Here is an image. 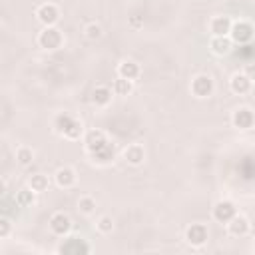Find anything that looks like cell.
Wrapping results in <instances>:
<instances>
[{
	"instance_id": "1",
	"label": "cell",
	"mask_w": 255,
	"mask_h": 255,
	"mask_svg": "<svg viewBox=\"0 0 255 255\" xmlns=\"http://www.w3.org/2000/svg\"><path fill=\"white\" fill-rule=\"evenodd\" d=\"M62 42H64V36L56 26H46L38 34V44L44 50H58L62 46Z\"/></svg>"
},
{
	"instance_id": "2",
	"label": "cell",
	"mask_w": 255,
	"mask_h": 255,
	"mask_svg": "<svg viewBox=\"0 0 255 255\" xmlns=\"http://www.w3.org/2000/svg\"><path fill=\"white\" fill-rule=\"evenodd\" d=\"M213 80H211V76H207V74H199V76H195L193 80H191V86H189V90H191V94L195 96V98H199V100H203V98H209L211 94H213Z\"/></svg>"
},
{
	"instance_id": "3",
	"label": "cell",
	"mask_w": 255,
	"mask_h": 255,
	"mask_svg": "<svg viewBox=\"0 0 255 255\" xmlns=\"http://www.w3.org/2000/svg\"><path fill=\"white\" fill-rule=\"evenodd\" d=\"M253 26L249 24V22H245V20H239V22H233V26H231V32H229V38H231V42H235V44H247L251 38H253Z\"/></svg>"
},
{
	"instance_id": "4",
	"label": "cell",
	"mask_w": 255,
	"mask_h": 255,
	"mask_svg": "<svg viewBox=\"0 0 255 255\" xmlns=\"http://www.w3.org/2000/svg\"><path fill=\"white\" fill-rule=\"evenodd\" d=\"M207 235H209V231H207V227L203 223H191L185 229V241L189 245H193V247H201L207 241Z\"/></svg>"
},
{
	"instance_id": "5",
	"label": "cell",
	"mask_w": 255,
	"mask_h": 255,
	"mask_svg": "<svg viewBox=\"0 0 255 255\" xmlns=\"http://www.w3.org/2000/svg\"><path fill=\"white\" fill-rule=\"evenodd\" d=\"M36 18H38L44 26H56V22L60 20V10H58L56 4L46 2V4L38 6V10H36Z\"/></svg>"
},
{
	"instance_id": "6",
	"label": "cell",
	"mask_w": 255,
	"mask_h": 255,
	"mask_svg": "<svg viewBox=\"0 0 255 255\" xmlns=\"http://www.w3.org/2000/svg\"><path fill=\"white\" fill-rule=\"evenodd\" d=\"M225 225H227L229 235H233V237H243V235H247V233H249V227H251L249 219H247L245 215H241V213H235Z\"/></svg>"
},
{
	"instance_id": "7",
	"label": "cell",
	"mask_w": 255,
	"mask_h": 255,
	"mask_svg": "<svg viewBox=\"0 0 255 255\" xmlns=\"http://www.w3.org/2000/svg\"><path fill=\"white\" fill-rule=\"evenodd\" d=\"M233 126L239 128V129H251L253 124H255V114L249 110V108H237L233 112V118H231Z\"/></svg>"
},
{
	"instance_id": "8",
	"label": "cell",
	"mask_w": 255,
	"mask_h": 255,
	"mask_svg": "<svg viewBox=\"0 0 255 255\" xmlns=\"http://www.w3.org/2000/svg\"><path fill=\"white\" fill-rule=\"evenodd\" d=\"M235 213H237L235 205L231 201H227V199H221V201H217L213 205V219L219 221V223H227Z\"/></svg>"
},
{
	"instance_id": "9",
	"label": "cell",
	"mask_w": 255,
	"mask_h": 255,
	"mask_svg": "<svg viewBox=\"0 0 255 255\" xmlns=\"http://www.w3.org/2000/svg\"><path fill=\"white\" fill-rule=\"evenodd\" d=\"M84 143H86L88 153H94L96 149H100L102 145L108 143V137H106V133H104L102 129H90V131H86V135H84Z\"/></svg>"
},
{
	"instance_id": "10",
	"label": "cell",
	"mask_w": 255,
	"mask_h": 255,
	"mask_svg": "<svg viewBox=\"0 0 255 255\" xmlns=\"http://www.w3.org/2000/svg\"><path fill=\"white\" fill-rule=\"evenodd\" d=\"M50 229H52V233H56V235L62 237V235H66L72 229V221H70V217L66 213L58 211V213H54L50 217Z\"/></svg>"
},
{
	"instance_id": "11",
	"label": "cell",
	"mask_w": 255,
	"mask_h": 255,
	"mask_svg": "<svg viewBox=\"0 0 255 255\" xmlns=\"http://www.w3.org/2000/svg\"><path fill=\"white\" fill-rule=\"evenodd\" d=\"M231 26H233L231 18H227V16H213L211 22H209V32H211V36H229Z\"/></svg>"
},
{
	"instance_id": "12",
	"label": "cell",
	"mask_w": 255,
	"mask_h": 255,
	"mask_svg": "<svg viewBox=\"0 0 255 255\" xmlns=\"http://www.w3.org/2000/svg\"><path fill=\"white\" fill-rule=\"evenodd\" d=\"M122 155H124V159H126L129 165H139V163H143V159H145V149H143L141 143H129V145L122 151Z\"/></svg>"
},
{
	"instance_id": "13",
	"label": "cell",
	"mask_w": 255,
	"mask_h": 255,
	"mask_svg": "<svg viewBox=\"0 0 255 255\" xmlns=\"http://www.w3.org/2000/svg\"><path fill=\"white\" fill-rule=\"evenodd\" d=\"M231 46H233V42H231L229 36H211V40H209V50H211L215 56H225V54H229V52H231Z\"/></svg>"
},
{
	"instance_id": "14",
	"label": "cell",
	"mask_w": 255,
	"mask_h": 255,
	"mask_svg": "<svg viewBox=\"0 0 255 255\" xmlns=\"http://www.w3.org/2000/svg\"><path fill=\"white\" fill-rule=\"evenodd\" d=\"M76 171L72 169V167H68V165H64V167H60L56 173H54V181H56V185L58 187H64V189H68V187H72L74 183H76Z\"/></svg>"
},
{
	"instance_id": "15",
	"label": "cell",
	"mask_w": 255,
	"mask_h": 255,
	"mask_svg": "<svg viewBox=\"0 0 255 255\" xmlns=\"http://www.w3.org/2000/svg\"><path fill=\"white\" fill-rule=\"evenodd\" d=\"M112 96H116L112 88H108V86H96L94 92H92V104H96L100 108H106L112 102Z\"/></svg>"
},
{
	"instance_id": "16",
	"label": "cell",
	"mask_w": 255,
	"mask_h": 255,
	"mask_svg": "<svg viewBox=\"0 0 255 255\" xmlns=\"http://www.w3.org/2000/svg\"><path fill=\"white\" fill-rule=\"evenodd\" d=\"M58 251H60V253H88V251H90V245L84 243V241L78 239V237H70V239H66V241L58 247Z\"/></svg>"
},
{
	"instance_id": "17",
	"label": "cell",
	"mask_w": 255,
	"mask_h": 255,
	"mask_svg": "<svg viewBox=\"0 0 255 255\" xmlns=\"http://www.w3.org/2000/svg\"><path fill=\"white\" fill-rule=\"evenodd\" d=\"M251 84H253V82H251L245 74H235V76L231 78V82H229V88H231L233 94L243 96V94H247V92L251 90Z\"/></svg>"
},
{
	"instance_id": "18",
	"label": "cell",
	"mask_w": 255,
	"mask_h": 255,
	"mask_svg": "<svg viewBox=\"0 0 255 255\" xmlns=\"http://www.w3.org/2000/svg\"><path fill=\"white\" fill-rule=\"evenodd\" d=\"M76 120H78V118H74L72 114L62 112V114H58V116L54 118V129H56L60 135H66V131L76 124Z\"/></svg>"
},
{
	"instance_id": "19",
	"label": "cell",
	"mask_w": 255,
	"mask_h": 255,
	"mask_svg": "<svg viewBox=\"0 0 255 255\" xmlns=\"http://www.w3.org/2000/svg\"><path fill=\"white\" fill-rule=\"evenodd\" d=\"M118 76L133 82V80L139 76V66H137L133 60H124V62L118 66Z\"/></svg>"
},
{
	"instance_id": "20",
	"label": "cell",
	"mask_w": 255,
	"mask_h": 255,
	"mask_svg": "<svg viewBox=\"0 0 255 255\" xmlns=\"http://www.w3.org/2000/svg\"><path fill=\"white\" fill-rule=\"evenodd\" d=\"M90 155H92V159H94V161H98V163L106 165V163H112V161H114L116 151H114V145L108 141L106 145H102L100 149H96V151H94V153H90Z\"/></svg>"
},
{
	"instance_id": "21",
	"label": "cell",
	"mask_w": 255,
	"mask_h": 255,
	"mask_svg": "<svg viewBox=\"0 0 255 255\" xmlns=\"http://www.w3.org/2000/svg\"><path fill=\"white\" fill-rule=\"evenodd\" d=\"M112 90H114L116 96H128L133 90V82L118 76V80H114V84H112Z\"/></svg>"
},
{
	"instance_id": "22",
	"label": "cell",
	"mask_w": 255,
	"mask_h": 255,
	"mask_svg": "<svg viewBox=\"0 0 255 255\" xmlns=\"http://www.w3.org/2000/svg\"><path fill=\"white\" fill-rule=\"evenodd\" d=\"M78 211L84 215H92L96 211V199L92 195H82L78 199Z\"/></svg>"
},
{
	"instance_id": "23",
	"label": "cell",
	"mask_w": 255,
	"mask_h": 255,
	"mask_svg": "<svg viewBox=\"0 0 255 255\" xmlns=\"http://www.w3.org/2000/svg\"><path fill=\"white\" fill-rule=\"evenodd\" d=\"M30 189H34L36 193L46 191V189H48V175H44V173L32 175V177H30Z\"/></svg>"
},
{
	"instance_id": "24",
	"label": "cell",
	"mask_w": 255,
	"mask_h": 255,
	"mask_svg": "<svg viewBox=\"0 0 255 255\" xmlns=\"http://www.w3.org/2000/svg\"><path fill=\"white\" fill-rule=\"evenodd\" d=\"M16 159H18L20 165H30V163L34 161V151H32V147H26V145L18 147V151H16Z\"/></svg>"
},
{
	"instance_id": "25",
	"label": "cell",
	"mask_w": 255,
	"mask_h": 255,
	"mask_svg": "<svg viewBox=\"0 0 255 255\" xmlns=\"http://www.w3.org/2000/svg\"><path fill=\"white\" fill-rule=\"evenodd\" d=\"M84 36L88 38V40H100L102 36H104V30H102V26L100 24H96V22H90L86 28H84Z\"/></svg>"
},
{
	"instance_id": "26",
	"label": "cell",
	"mask_w": 255,
	"mask_h": 255,
	"mask_svg": "<svg viewBox=\"0 0 255 255\" xmlns=\"http://www.w3.org/2000/svg\"><path fill=\"white\" fill-rule=\"evenodd\" d=\"M34 189H20L18 193H16V203L18 205H30V203H34Z\"/></svg>"
},
{
	"instance_id": "27",
	"label": "cell",
	"mask_w": 255,
	"mask_h": 255,
	"mask_svg": "<svg viewBox=\"0 0 255 255\" xmlns=\"http://www.w3.org/2000/svg\"><path fill=\"white\" fill-rule=\"evenodd\" d=\"M96 229H98L100 233H112V229H114V219H112L110 215H102V217L96 221Z\"/></svg>"
},
{
	"instance_id": "28",
	"label": "cell",
	"mask_w": 255,
	"mask_h": 255,
	"mask_svg": "<svg viewBox=\"0 0 255 255\" xmlns=\"http://www.w3.org/2000/svg\"><path fill=\"white\" fill-rule=\"evenodd\" d=\"M84 133V126H82V122L80 120H76V124L66 131V135L64 137H68V139H80V135Z\"/></svg>"
},
{
	"instance_id": "29",
	"label": "cell",
	"mask_w": 255,
	"mask_h": 255,
	"mask_svg": "<svg viewBox=\"0 0 255 255\" xmlns=\"http://www.w3.org/2000/svg\"><path fill=\"white\" fill-rule=\"evenodd\" d=\"M243 74H245L251 82H255V64H247L245 70H243Z\"/></svg>"
},
{
	"instance_id": "30",
	"label": "cell",
	"mask_w": 255,
	"mask_h": 255,
	"mask_svg": "<svg viewBox=\"0 0 255 255\" xmlns=\"http://www.w3.org/2000/svg\"><path fill=\"white\" fill-rule=\"evenodd\" d=\"M8 229H10L8 219H2V221H0V237H6V235H8Z\"/></svg>"
}]
</instances>
